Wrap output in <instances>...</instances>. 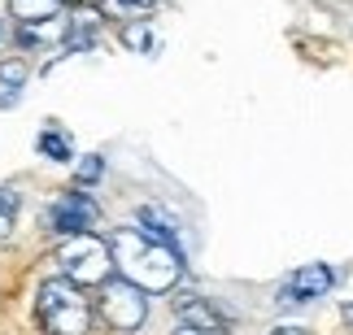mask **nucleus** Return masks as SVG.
Returning a JSON list of instances; mask_svg holds the SVG:
<instances>
[{"mask_svg":"<svg viewBox=\"0 0 353 335\" xmlns=\"http://www.w3.org/2000/svg\"><path fill=\"white\" fill-rule=\"evenodd\" d=\"M110 252H114V270L140 292H170L183 279V257L170 244H161L148 231H140V226L114 231Z\"/></svg>","mask_w":353,"mask_h":335,"instance_id":"obj_1","label":"nucleus"},{"mask_svg":"<svg viewBox=\"0 0 353 335\" xmlns=\"http://www.w3.org/2000/svg\"><path fill=\"white\" fill-rule=\"evenodd\" d=\"M35 318L44 335H88L97 323V310L83 296V288H74L70 279H44L35 292Z\"/></svg>","mask_w":353,"mask_h":335,"instance_id":"obj_2","label":"nucleus"},{"mask_svg":"<svg viewBox=\"0 0 353 335\" xmlns=\"http://www.w3.org/2000/svg\"><path fill=\"white\" fill-rule=\"evenodd\" d=\"M57 266H61V274L70 279L74 288H101L105 279H114V252H110V239H101V235H70V239H61V248H57Z\"/></svg>","mask_w":353,"mask_h":335,"instance_id":"obj_3","label":"nucleus"},{"mask_svg":"<svg viewBox=\"0 0 353 335\" xmlns=\"http://www.w3.org/2000/svg\"><path fill=\"white\" fill-rule=\"evenodd\" d=\"M97 292H101V296H97V318L110 331L131 335V331H140L148 323V292H140L135 283H127L122 274L105 279Z\"/></svg>","mask_w":353,"mask_h":335,"instance_id":"obj_4","label":"nucleus"},{"mask_svg":"<svg viewBox=\"0 0 353 335\" xmlns=\"http://www.w3.org/2000/svg\"><path fill=\"white\" fill-rule=\"evenodd\" d=\"M97 218H101V205L83 192V187H74V192L57 196V200L48 205V213H44L48 231H52V235H61V239L92 231V226H97Z\"/></svg>","mask_w":353,"mask_h":335,"instance_id":"obj_5","label":"nucleus"},{"mask_svg":"<svg viewBox=\"0 0 353 335\" xmlns=\"http://www.w3.org/2000/svg\"><path fill=\"white\" fill-rule=\"evenodd\" d=\"M341 283V270H332V266H301V270H292L288 279L279 283L275 292V305L279 310H292V305H305V301H319V296H327V292Z\"/></svg>","mask_w":353,"mask_h":335,"instance_id":"obj_6","label":"nucleus"},{"mask_svg":"<svg viewBox=\"0 0 353 335\" xmlns=\"http://www.w3.org/2000/svg\"><path fill=\"white\" fill-rule=\"evenodd\" d=\"M174 318H179V327H192L205 335H227V327H232V318L205 296H174Z\"/></svg>","mask_w":353,"mask_h":335,"instance_id":"obj_7","label":"nucleus"},{"mask_svg":"<svg viewBox=\"0 0 353 335\" xmlns=\"http://www.w3.org/2000/svg\"><path fill=\"white\" fill-rule=\"evenodd\" d=\"M135 222H140V231H148L153 239H161V244H170L174 252H179V218H174L170 209L140 205V209H135Z\"/></svg>","mask_w":353,"mask_h":335,"instance_id":"obj_8","label":"nucleus"},{"mask_svg":"<svg viewBox=\"0 0 353 335\" xmlns=\"http://www.w3.org/2000/svg\"><path fill=\"white\" fill-rule=\"evenodd\" d=\"M5 9H9V22L39 26V22H52L61 13V0H5Z\"/></svg>","mask_w":353,"mask_h":335,"instance_id":"obj_9","label":"nucleus"},{"mask_svg":"<svg viewBox=\"0 0 353 335\" xmlns=\"http://www.w3.org/2000/svg\"><path fill=\"white\" fill-rule=\"evenodd\" d=\"M26 61L22 57H0V109L22 100V87H26Z\"/></svg>","mask_w":353,"mask_h":335,"instance_id":"obj_10","label":"nucleus"},{"mask_svg":"<svg viewBox=\"0 0 353 335\" xmlns=\"http://www.w3.org/2000/svg\"><path fill=\"white\" fill-rule=\"evenodd\" d=\"M35 149L44 153L48 162H70V157H74V144H70V136H65V131H57V127H44V131H39Z\"/></svg>","mask_w":353,"mask_h":335,"instance_id":"obj_11","label":"nucleus"},{"mask_svg":"<svg viewBox=\"0 0 353 335\" xmlns=\"http://www.w3.org/2000/svg\"><path fill=\"white\" fill-rule=\"evenodd\" d=\"M101 174H105V157H101V153H92V157H83V166L74 170V187H92V183H101Z\"/></svg>","mask_w":353,"mask_h":335,"instance_id":"obj_12","label":"nucleus"},{"mask_svg":"<svg viewBox=\"0 0 353 335\" xmlns=\"http://www.w3.org/2000/svg\"><path fill=\"white\" fill-rule=\"evenodd\" d=\"M122 44H127V48H135V52H148V48H153L148 22H127V26H122Z\"/></svg>","mask_w":353,"mask_h":335,"instance_id":"obj_13","label":"nucleus"},{"mask_svg":"<svg viewBox=\"0 0 353 335\" xmlns=\"http://www.w3.org/2000/svg\"><path fill=\"white\" fill-rule=\"evenodd\" d=\"M13 235V209H0V244Z\"/></svg>","mask_w":353,"mask_h":335,"instance_id":"obj_14","label":"nucleus"},{"mask_svg":"<svg viewBox=\"0 0 353 335\" xmlns=\"http://www.w3.org/2000/svg\"><path fill=\"white\" fill-rule=\"evenodd\" d=\"M13 44V22H5V18H0V52H5Z\"/></svg>","mask_w":353,"mask_h":335,"instance_id":"obj_15","label":"nucleus"},{"mask_svg":"<svg viewBox=\"0 0 353 335\" xmlns=\"http://www.w3.org/2000/svg\"><path fill=\"white\" fill-rule=\"evenodd\" d=\"M270 335H310V331H305V327H275Z\"/></svg>","mask_w":353,"mask_h":335,"instance_id":"obj_16","label":"nucleus"},{"mask_svg":"<svg viewBox=\"0 0 353 335\" xmlns=\"http://www.w3.org/2000/svg\"><path fill=\"white\" fill-rule=\"evenodd\" d=\"M174 335H205V331H192V327H174Z\"/></svg>","mask_w":353,"mask_h":335,"instance_id":"obj_17","label":"nucleus"},{"mask_svg":"<svg viewBox=\"0 0 353 335\" xmlns=\"http://www.w3.org/2000/svg\"><path fill=\"white\" fill-rule=\"evenodd\" d=\"M65 5H70V9H74V5H88V0H61V9H65Z\"/></svg>","mask_w":353,"mask_h":335,"instance_id":"obj_18","label":"nucleus"}]
</instances>
